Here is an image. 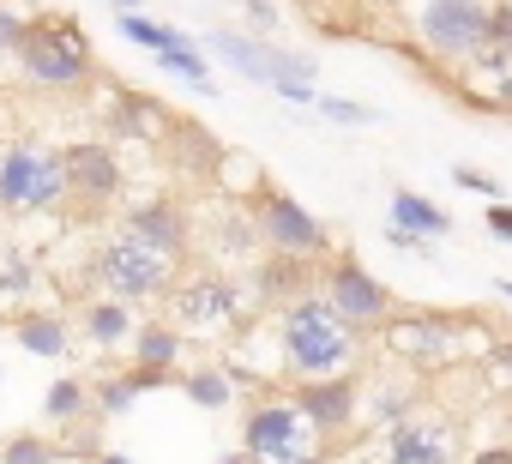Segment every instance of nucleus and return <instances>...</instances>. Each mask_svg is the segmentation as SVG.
Wrapping results in <instances>:
<instances>
[{"instance_id":"2f4dec72","label":"nucleus","mask_w":512,"mask_h":464,"mask_svg":"<svg viewBox=\"0 0 512 464\" xmlns=\"http://www.w3.org/2000/svg\"><path fill=\"white\" fill-rule=\"evenodd\" d=\"M452 181H458L464 193H476L482 205H488V199H506V193H500V181H494V175H482V169H470V163H458V169H452Z\"/></svg>"},{"instance_id":"79ce46f5","label":"nucleus","mask_w":512,"mask_h":464,"mask_svg":"<svg viewBox=\"0 0 512 464\" xmlns=\"http://www.w3.org/2000/svg\"><path fill=\"white\" fill-rule=\"evenodd\" d=\"M109 7H115V13H139V7H145V0H109Z\"/></svg>"},{"instance_id":"4c0bfd02","label":"nucleus","mask_w":512,"mask_h":464,"mask_svg":"<svg viewBox=\"0 0 512 464\" xmlns=\"http://www.w3.org/2000/svg\"><path fill=\"white\" fill-rule=\"evenodd\" d=\"M272 91H278V97H284V103H314V97H320V91H314V85H308V79H278V85H272Z\"/></svg>"},{"instance_id":"473e14b6","label":"nucleus","mask_w":512,"mask_h":464,"mask_svg":"<svg viewBox=\"0 0 512 464\" xmlns=\"http://www.w3.org/2000/svg\"><path fill=\"white\" fill-rule=\"evenodd\" d=\"M482 223H488L494 242H512V205H506V199H488V205H482Z\"/></svg>"},{"instance_id":"f8f14e48","label":"nucleus","mask_w":512,"mask_h":464,"mask_svg":"<svg viewBox=\"0 0 512 464\" xmlns=\"http://www.w3.org/2000/svg\"><path fill=\"white\" fill-rule=\"evenodd\" d=\"M121 229L133 242H145L151 254H163L169 266H181L187 260V248H193V217H187V205H175V199H139L127 217H121Z\"/></svg>"},{"instance_id":"58836bf2","label":"nucleus","mask_w":512,"mask_h":464,"mask_svg":"<svg viewBox=\"0 0 512 464\" xmlns=\"http://www.w3.org/2000/svg\"><path fill=\"white\" fill-rule=\"evenodd\" d=\"M464 464H512V446H506V440H494V446H476Z\"/></svg>"},{"instance_id":"2eb2a0df","label":"nucleus","mask_w":512,"mask_h":464,"mask_svg":"<svg viewBox=\"0 0 512 464\" xmlns=\"http://www.w3.org/2000/svg\"><path fill=\"white\" fill-rule=\"evenodd\" d=\"M458 314H410V320H386V338L404 362H446L452 356V338H458Z\"/></svg>"},{"instance_id":"c756f323","label":"nucleus","mask_w":512,"mask_h":464,"mask_svg":"<svg viewBox=\"0 0 512 464\" xmlns=\"http://www.w3.org/2000/svg\"><path fill=\"white\" fill-rule=\"evenodd\" d=\"M31 284H37L31 260H19V254H7V260H0V296H25Z\"/></svg>"},{"instance_id":"dca6fc26","label":"nucleus","mask_w":512,"mask_h":464,"mask_svg":"<svg viewBox=\"0 0 512 464\" xmlns=\"http://www.w3.org/2000/svg\"><path fill=\"white\" fill-rule=\"evenodd\" d=\"M109 127L121 133V139H169L175 133V115H169V103L163 97H151V91H115L109 97Z\"/></svg>"},{"instance_id":"7ed1b4c3","label":"nucleus","mask_w":512,"mask_h":464,"mask_svg":"<svg viewBox=\"0 0 512 464\" xmlns=\"http://www.w3.org/2000/svg\"><path fill=\"white\" fill-rule=\"evenodd\" d=\"M91 284L103 290V296H121V302H163V290L175 284V266L163 260V254H151L145 242H133L127 229H115V236H103L97 242V254H91Z\"/></svg>"},{"instance_id":"f704fd0d","label":"nucleus","mask_w":512,"mask_h":464,"mask_svg":"<svg viewBox=\"0 0 512 464\" xmlns=\"http://www.w3.org/2000/svg\"><path fill=\"white\" fill-rule=\"evenodd\" d=\"M398 416H410V392H386V398L374 404V422H380V428H392Z\"/></svg>"},{"instance_id":"5701e85b","label":"nucleus","mask_w":512,"mask_h":464,"mask_svg":"<svg viewBox=\"0 0 512 464\" xmlns=\"http://www.w3.org/2000/svg\"><path fill=\"white\" fill-rule=\"evenodd\" d=\"M115 31L133 43V49H151V55H163V49H187V43H199L193 31H181V25H163V19H145V7L139 13H115Z\"/></svg>"},{"instance_id":"423d86ee","label":"nucleus","mask_w":512,"mask_h":464,"mask_svg":"<svg viewBox=\"0 0 512 464\" xmlns=\"http://www.w3.org/2000/svg\"><path fill=\"white\" fill-rule=\"evenodd\" d=\"M253 229H260V248L272 254H302V260H332V229L284 187H260L253 193Z\"/></svg>"},{"instance_id":"20e7f679","label":"nucleus","mask_w":512,"mask_h":464,"mask_svg":"<svg viewBox=\"0 0 512 464\" xmlns=\"http://www.w3.org/2000/svg\"><path fill=\"white\" fill-rule=\"evenodd\" d=\"M241 446L253 464H320L326 446L308 434L302 410L290 404V392H272V398H253L247 416H241Z\"/></svg>"},{"instance_id":"a878e982","label":"nucleus","mask_w":512,"mask_h":464,"mask_svg":"<svg viewBox=\"0 0 512 464\" xmlns=\"http://www.w3.org/2000/svg\"><path fill=\"white\" fill-rule=\"evenodd\" d=\"M133 398H139V380H133V368H127V374H103V380L91 386V416L115 422V416H127V410H133Z\"/></svg>"},{"instance_id":"f3484780","label":"nucleus","mask_w":512,"mask_h":464,"mask_svg":"<svg viewBox=\"0 0 512 464\" xmlns=\"http://www.w3.org/2000/svg\"><path fill=\"white\" fill-rule=\"evenodd\" d=\"M205 49L247 85H272V37H241V31H205Z\"/></svg>"},{"instance_id":"412c9836","label":"nucleus","mask_w":512,"mask_h":464,"mask_svg":"<svg viewBox=\"0 0 512 464\" xmlns=\"http://www.w3.org/2000/svg\"><path fill=\"white\" fill-rule=\"evenodd\" d=\"M79 332H85L97 350H121V344L133 338V302H121V296H91L85 314H79Z\"/></svg>"},{"instance_id":"72a5a7b5","label":"nucleus","mask_w":512,"mask_h":464,"mask_svg":"<svg viewBox=\"0 0 512 464\" xmlns=\"http://www.w3.org/2000/svg\"><path fill=\"white\" fill-rule=\"evenodd\" d=\"M488 368H494V380L512 386V332H500V338L488 344Z\"/></svg>"},{"instance_id":"6ab92c4d","label":"nucleus","mask_w":512,"mask_h":464,"mask_svg":"<svg viewBox=\"0 0 512 464\" xmlns=\"http://www.w3.org/2000/svg\"><path fill=\"white\" fill-rule=\"evenodd\" d=\"M181 392H187V404H199V410H235V398H241V386L253 392V380L235 368V362H205V368H193V374H181L175 380Z\"/></svg>"},{"instance_id":"9b49d317","label":"nucleus","mask_w":512,"mask_h":464,"mask_svg":"<svg viewBox=\"0 0 512 464\" xmlns=\"http://www.w3.org/2000/svg\"><path fill=\"white\" fill-rule=\"evenodd\" d=\"M61 163H67V199L79 211H109L127 187V169L115 157V145L103 139H79V145H61Z\"/></svg>"},{"instance_id":"c85d7f7f","label":"nucleus","mask_w":512,"mask_h":464,"mask_svg":"<svg viewBox=\"0 0 512 464\" xmlns=\"http://www.w3.org/2000/svg\"><path fill=\"white\" fill-rule=\"evenodd\" d=\"M482 49H494L500 61H512V0H488V37Z\"/></svg>"},{"instance_id":"e433bc0d","label":"nucleus","mask_w":512,"mask_h":464,"mask_svg":"<svg viewBox=\"0 0 512 464\" xmlns=\"http://www.w3.org/2000/svg\"><path fill=\"white\" fill-rule=\"evenodd\" d=\"M386 242H392L398 254H428V236H416V229H398V223H386Z\"/></svg>"},{"instance_id":"c9c22d12","label":"nucleus","mask_w":512,"mask_h":464,"mask_svg":"<svg viewBox=\"0 0 512 464\" xmlns=\"http://www.w3.org/2000/svg\"><path fill=\"white\" fill-rule=\"evenodd\" d=\"M241 7H247V19H253V25H260V37H272V31H278V0H241Z\"/></svg>"},{"instance_id":"f03ea898","label":"nucleus","mask_w":512,"mask_h":464,"mask_svg":"<svg viewBox=\"0 0 512 464\" xmlns=\"http://www.w3.org/2000/svg\"><path fill=\"white\" fill-rule=\"evenodd\" d=\"M13 61L25 67V79H31L37 91H61V97L85 91L91 73H97L91 37H85V25H79L73 13H31V19H25V37H19V49H13Z\"/></svg>"},{"instance_id":"f257e3e1","label":"nucleus","mask_w":512,"mask_h":464,"mask_svg":"<svg viewBox=\"0 0 512 464\" xmlns=\"http://www.w3.org/2000/svg\"><path fill=\"white\" fill-rule=\"evenodd\" d=\"M278 314V350H284V374L290 380H314V374H344L362 356V332H350L338 320V308L326 302V290H302L296 302L272 308Z\"/></svg>"},{"instance_id":"37998d69","label":"nucleus","mask_w":512,"mask_h":464,"mask_svg":"<svg viewBox=\"0 0 512 464\" xmlns=\"http://www.w3.org/2000/svg\"><path fill=\"white\" fill-rule=\"evenodd\" d=\"M500 296H506V302H512V278H500Z\"/></svg>"},{"instance_id":"393cba45","label":"nucleus","mask_w":512,"mask_h":464,"mask_svg":"<svg viewBox=\"0 0 512 464\" xmlns=\"http://www.w3.org/2000/svg\"><path fill=\"white\" fill-rule=\"evenodd\" d=\"M151 67H157V73H175V79H187V85H199L205 97H217L211 61L199 55V43H187V49H163V55H151Z\"/></svg>"},{"instance_id":"4468645a","label":"nucleus","mask_w":512,"mask_h":464,"mask_svg":"<svg viewBox=\"0 0 512 464\" xmlns=\"http://www.w3.org/2000/svg\"><path fill=\"white\" fill-rule=\"evenodd\" d=\"M314 284H320V260L272 254V248H266V266H253V272H247L253 302H266V308H284V302H296V296H302V290H314Z\"/></svg>"},{"instance_id":"4be33fe9","label":"nucleus","mask_w":512,"mask_h":464,"mask_svg":"<svg viewBox=\"0 0 512 464\" xmlns=\"http://www.w3.org/2000/svg\"><path fill=\"white\" fill-rule=\"evenodd\" d=\"M386 223L416 229V236L440 242L446 229H452V211H446V205H434V199H428V193H416V187H392V211H386Z\"/></svg>"},{"instance_id":"b1692460","label":"nucleus","mask_w":512,"mask_h":464,"mask_svg":"<svg viewBox=\"0 0 512 464\" xmlns=\"http://www.w3.org/2000/svg\"><path fill=\"white\" fill-rule=\"evenodd\" d=\"M43 416H49L55 428H79V422L91 416V386H85L79 374H61V380L43 392Z\"/></svg>"},{"instance_id":"ddd939ff","label":"nucleus","mask_w":512,"mask_h":464,"mask_svg":"<svg viewBox=\"0 0 512 464\" xmlns=\"http://www.w3.org/2000/svg\"><path fill=\"white\" fill-rule=\"evenodd\" d=\"M380 464H458L452 422L440 416H398L380 440Z\"/></svg>"},{"instance_id":"0eeeda50","label":"nucleus","mask_w":512,"mask_h":464,"mask_svg":"<svg viewBox=\"0 0 512 464\" xmlns=\"http://www.w3.org/2000/svg\"><path fill=\"white\" fill-rule=\"evenodd\" d=\"M410 31L434 61L464 67L488 37V0H416Z\"/></svg>"},{"instance_id":"ea45409f","label":"nucleus","mask_w":512,"mask_h":464,"mask_svg":"<svg viewBox=\"0 0 512 464\" xmlns=\"http://www.w3.org/2000/svg\"><path fill=\"white\" fill-rule=\"evenodd\" d=\"M91 464H133L127 452H91Z\"/></svg>"},{"instance_id":"6e6552de","label":"nucleus","mask_w":512,"mask_h":464,"mask_svg":"<svg viewBox=\"0 0 512 464\" xmlns=\"http://www.w3.org/2000/svg\"><path fill=\"white\" fill-rule=\"evenodd\" d=\"M320 290H326V302L338 308V320H344L350 332H362V338L392 320V290H386L356 254H332V266L320 272Z\"/></svg>"},{"instance_id":"aec40b11","label":"nucleus","mask_w":512,"mask_h":464,"mask_svg":"<svg viewBox=\"0 0 512 464\" xmlns=\"http://www.w3.org/2000/svg\"><path fill=\"white\" fill-rule=\"evenodd\" d=\"M133 362L139 368H175L187 356V332L175 320H133V338H127Z\"/></svg>"},{"instance_id":"a19ab883","label":"nucleus","mask_w":512,"mask_h":464,"mask_svg":"<svg viewBox=\"0 0 512 464\" xmlns=\"http://www.w3.org/2000/svg\"><path fill=\"white\" fill-rule=\"evenodd\" d=\"M217 464H253V458H247V446H235V452H223Z\"/></svg>"},{"instance_id":"cd10ccee","label":"nucleus","mask_w":512,"mask_h":464,"mask_svg":"<svg viewBox=\"0 0 512 464\" xmlns=\"http://www.w3.org/2000/svg\"><path fill=\"white\" fill-rule=\"evenodd\" d=\"M314 109H320L326 121H338V127H374V121H380V109L350 103V97H314Z\"/></svg>"},{"instance_id":"7c9ffc66","label":"nucleus","mask_w":512,"mask_h":464,"mask_svg":"<svg viewBox=\"0 0 512 464\" xmlns=\"http://www.w3.org/2000/svg\"><path fill=\"white\" fill-rule=\"evenodd\" d=\"M25 19H31V13H19L13 0H0V61H7V55L19 49V37H25Z\"/></svg>"},{"instance_id":"39448f33","label":"nucleus","mask_w":512,"mask_h":464,"mask_svg":"<svg viewBox=\"0 0 512 464\" xmlns=\"http://www.w3.org/2000/svg\"><path fill=\"white\" fill-rule=\"evenodd\" d=\"M67 205V163L49 145H7L0 151V211L25 217V211H55Z\"/></svg>"},{"instance_id":"1a4fd4ad","label":"nucleus","mask_w":512,"mask_h":464,"mask_svg":"<svg viewBox=\"0 0 512 464\" xmlns=\"http://www.w3.org/2000/svg\"><path fill=\"white\" fill-rule=\"evenodd\" d=\"M163 308L181 332H229L241 320V284L223 272H187L163 290Z\"/></svg>"},{"instance_id":"9d476101","label":"nucleus","mask_w":512,"mask_h":464,"mask_svg":"<svg viewBox=\"0 0 512 464\" xmlns=\"http://www.w3.org/2000/svg\"><path fill=\"white\" fill-rule=\"evenodd\" d=\"M290 404L302 410L308 434H314L320 446H332V440H344V434L356 428V416H362V380H356V368H344V374H314V380H290Z\"/></svg>"},{"instance_id":"a211bd4d","label":"nucleus","mask_w":512,"mask_h":464,"mask_svg":"<svg viewBox=\"0 0 512 464\" xmlns=\"http://www.w3.org/2000/svg\"><path fill=\"white\" fill-rule=\"evenodd\" d=\"M13 344H19L25 356H37V362H61V356L73 350V320L55 314V308H25V314L13 320Z\"/></svg>"},{"instance_id":"bb28decb","label":"nucleus","mask_w":512,"mask_h":464,"mask_svg":"<svg viewBox=\"0 0 512 464\" xmlns=\"http://www.w3.org/2000/svg\"><path fill=\"white\" fill-rule=\"evenodd\" d=\"M0 464H61V446L37 428H19V434L0 440Z\"/></svg>"}]
</instances>
